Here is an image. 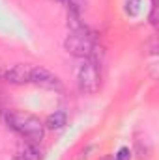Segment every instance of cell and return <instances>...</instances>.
I'll return each mask as SVG.
<instances>
[{
  "label": "cell",
  "instance_id": "obj_1",
  "mask_svg": "<svg viewBox=\"0 0 159 160\" xmlns=\"http://www.w3.org/2000/svg\"><path fill=\"white\" fill-rule=\"evenodd\" d=\"M6 123L11 130H15L19 136H23L30 143H40L43 140V136H45V125L30 114L8 112L6 114Z\"/></svg>",
  "mask_w": 159,
  "mask_h": 160
},
{
  "label": "cell",
  "instance_id": "obj_2",
  "mask_svg": "<svg viewBox=\"0 0 159 160\" xmlns=\"http://www.w3.org/2000/svg\"><path fill=\"white\" fill-rule=\"evenodd\" d=\"M64 48H66L71 56L80 58V60H82V58L97 60V50H99L96 38H94L84 26L68 32V36H66V39H64Z\"/></svg>",
  "mask_w": 159,
  "mask_h": 160
},
{
  "label": "cell",
  "instance_id": "obj_3",
  "mask_svg": "<svg viewBox=\"0 0 159 160\" xmlns=\"http://www.w3.org/2000/svg\"><path fill=\"white\" fill-rule=\"evenodd\" d=\"M101 82V73H99V63L97 60L92 58H82L77 67V84L79 89L86 95H92L99 89Z\"/></svg>",
  "mask_w": 159,
  "mask_h": 160
},
{
  "label": "cell",
  "instance_id": "obj_4",
  "mask_svg": "<svg viewBox=\"0 0 159 160\" xmlns=\"http://www.w3.org/2000/svg\"><path fill=\"white\" fill-rule=\"evenodd\" d=\"M30 84H36L41 88H47V89H60L62 88V82L56 75H52L49 69L45 67H32V73H30Z\"/></svg>",
  "mask_w": 159,
  "mask_h": 160
},
{
  "label": "cell",
  "instance_id": "obj_5",
  "mask_svg": "<svg viewBox=\"0 0 159 160\" xmlns=\"http://www.w3.org/2000/svg\"><path fill=\"white\" fill-rule=\"evenodd\" d=\"M30 73H32V65H25V63H17L11 69H8L4 73V78L9 84L21 86V84H30Z\"/></svg>",
  "mask_w": 159,
  "mask_h": 160
},
{
  "label": "cell",
  "instance_id": "obj_6",
  "mask_svg": "<svg viewBox=\"0 0 159 160\" xmlns=\"http://www.w3.org/2000/svg\"><path fill=\"white\" fill-rule=\"evenodd\" d=\"M45 128H49V130H62L66 125H68V114L64 112V110H56V112H52L47 119H45Z\"/></svg>",
  "mask_w": 159,
  "mask_h": 160
},
{
  "label": "cell",
  "instance_id": "obj_7",
  "mask_svg": "<svg viewBox=\"0 0 159 160\" xmlns=\"http://www.w3.org/2000/svg\"><path fill=\"white\" fill-rule=\"evenodd\" d=\"M19 157L23 160H41V149L38 147V143H26L21 151H19Z\"/></svg>",
  "mask_w": 159,
  "mask_h": 160
},
{
  "label": "cell",
  "instance_id": "obj_8",
  "mask_svg": "<svg viewBox=\"0 0 159 160\" xmlns=\"http://www.w3.org/2000/svg\"><path fill=\"white\" fill-rule=\"evenodd\" d=\"M112 160H131V151H129L127 147H122L118 153L114 155V158Z\"/></svg>",
  "mask_w": 159,
  "mask_h": 160
},
{
  "label": "cell",
  "instance_id": "obj_9",
  "mask_svg": "<svg viewBox=\"0 0 159 160\" xmlns=\"http://www.w3.org/2000/svg\"><path fill=\"white\" fill-rule=\"evenodd\" d=\"M94 149H96L94 145H90V147H86L84 151H80V157H79L77 160H86L88 157H90V151H94Z\"/></svg>",
  "mask_w": 159,
  "mask_h": 160
},
{
  "label": "cell",
  "instance_id": "obj_10",
  "mask_svg": "<svg viewBox=\"0 0 159 160\" xmlns=\"http://www.w3.org/2000/svg\"><path fill=\"white\" fill-rule=\"evenodd\" d=\"M11 160H23V158H21L19 155H17V157H13V158H11Z\"/></svg>",
  "mask_w": 159,
  "mask_h": 160
},
{
  "label": "cell",
  "instance_id": "obj_11",
  "mask_svg": "<svg viewBox=\"0 0 159 160\" xmlns=\"http://www.w3.org/2000/svg\"><path fill=\"white\" fill-rule=\"evenodd\" d=\"M152 2H154V4H156V0H152Z\"/></svg>",
  "mask_w": 159,
  "mask_h": 160
},
{
  "label": "cell",
  "instance_id": "obj_12",
  "mask_svg": "<svg viewBox=\"0 0 159 160\" xmlns=\"http://www.w3.org/2000/svg\"><path fill=\"white\" fill-rule=\"evenodd\" d=\"M58 2H62V0H58Z\"/></svg>",
  "mask_w": 159,
  "mask_h": 160
}]
</instances>
